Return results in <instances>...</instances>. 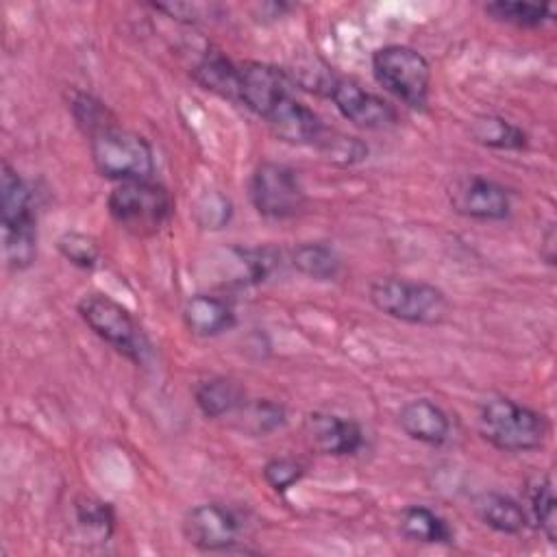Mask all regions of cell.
<instances>
[{
  "label": "cell",
  "instance_id": "cell-21",
  "mask_svg": "<svg viewBox=\"0 0 557 557\" xmlns=\"http://www.w3.org/2000/svg\"><path fill=\"white\" fill-rule=\"evenodd\" d=\"M292 265L313 281H333L342 272L339 255L324 242L298 244L292 250Z\"/></svg>",
  "mask_w": 557,
  "mask_h": 557
},
{
  "label": "cell",
  "instance_id": "cell-15",
  "mask_svg": "<svg viewBox=\"0 0 557 557\" xmlns=\"http://www.w3.org/2000/svg\"><path fill=\"white\" fill-rule=\"evenodd\" d=\"M398 424L411 440L429 446H442L450 437L448 413L429 398L405 403L398 411Z\"/></svg>",
  "mask_w": 557,
  "mask_h": 557
},
{
  "label": "cell",
  "instance_id": "cell-18",
  "mask_svg": "<svg viewBox=\"0 0 557 557\" xmlns=\"http://www.w3.org/2000/svg\"><path fill=\"white\" fill-rule=\"evenodd\" d=\"M476 516L494 531L507 533V535H518L527 527V511L522 505L500 492H483L474 500Z\"/></svg>",
  "mask_w": 557,
  "mask_h": 557
},
{
  "label": "cell",
  "instance_id": "cell-10",
  "mask_svg": "<svg viewBox=\"0 0 557 557\" xmlns=\"http://www.w3.org/2000/svg\"><path fill=\"white\" fill-rule=\"evenodd\" d=\"M289 76L270 63L244 61L237 63V102L265 120V115L292 94Z\"/></svg>",
  "mask_w": 557,
  "mask_h": 557
},
{
  "label": "cell",
  "instance_id": "cell-26",
  "mask_svg": "<svg viewBox=\"0 0 557 557\" xmlns=\"http://www.w3.org/2000/svg\"><path fill=\"white\" fill-rule=\"evenodd\" d=\"M239 413H242V429L252 435H265L285 424L283 405L265 400V398L252 400V403L246 400L244 407L239 409Z\"/></svg>",
  "mask_w": 557,
  "mask_h": 557
},
{
  "label": "cell",
  "instance_id": "cell-11",
  "mask_svg": "<svg viewBox=\"0 0 557 557\" xmlns=\"http://www.w3.org/2000/svg\"><path fill=\"white\" fill-rule=\"evenodd\" d=\"M329 98L333 100L335 109L359 128L381 131L398 122V113L387 100L363 89L355 81H348V78L331 81Z\"/></svg>",
  "mask_w": 557,
  "mask_h": 557
},
{
  "label": "cell",
  "instance_id": "cell-12",
  "mask_svg": "<svg viewBox=\"0 0 557 557\" xmlns=\"http://www.w3.org/2000/svg\"><path fill=\"white\" fill-rule=\"evenodd\" d=\"M448 198L457 213L472 220H505L511 211L509 191L494 178L481 174H470L455 181Z\"/></svg>",
  "mask_w": 557,
  "mask_h": 557
},
{
  "label": "cell",
  "instance_id": "cell-13",
  "mask_svg": "<svg viewBox=\"0 0 557 557\" xmlns=\"http://www.w3.org/2000/svg\"><path fill=\"white\" fill-rule=\"evenodd\" d=\"M302 433L309 448L320 455L346 457L359 453L363 446L361 426L350 418H342L329 411L307 413L302 422Z\"/></svg>",
  "mask_w": 557,
  "mask_h": 557
},
{
  "label": "cell",
  "instance_id": "cell-17",
  "mask_svg": "<svg viewBox=\"0 0 557 557\" xmlns=\"http://www.w3.org/2000/svg\"><path fill=\"white\" fill-rule=\"evenodd\" d=\"M194 400L202 416L207 418H224L228 413H235L246 403V389L242 383L228 376H213L207 381H200L194 387Z\"/></svg>",
  "mask_w": 557,
  "mask_h": 557
},
{
  "label": "cell",
  "instance_id": "cell-27",
  "mask_svg": "<svg viewBox=\"0 0 557 557\" xmlns=\"http://www.w3.org/2000/svg\"><path fill=\"white\" fill-rule=\"evenodd\" d=\"M57 248L65 261H70L72 265H76L81 270L96 268V263L100 259V248H98L96 239L81 231H65L57 239Z\"/></svg>",
  "mask_w": 557,
  "mask_h": 557
},
{
  "label": "cell",
  "instance_id": "cell-3",
  "mask_svg": "<svg viewBox=\"0 0 557 557\" xmlns=\"http://www.w3.org/2000/svg\"><path fill=\"white\" fill-rule=\"evenodd\" d=\"M368 298L381 313L409 324L433 326L448 315L446 294L424 281L383 276L370 283Z\"/></svg>",
  "mask_w": 557,
  "mask_h": 557
},
{
  "label": "cell",
  "instance_id": "cell-5",
  "mask_svg": "<svg viewBox=\"0 0 557 557\" xmlns=\"http://www.w3.org/2000/svg\"><path fill=\"white\" fill-rule=\"evenodd\" d=\"M111 218L135 237H152L168 226L174 213L170 191L150 181H124L107 198Z\"/></svg>",
  "mask_w": 557,
  "mask_h": 557
},
{
  "label": "cell",
  "instance_id": "cell-28",
  "mask_svg": "<svg viewBox=\"0 0 557 557\" xmlns=\"http://www.w3.org/2000/svg\"><path fill=\"white\" fill-rule=\"evenodd\" d=\"M315 146L322 150V154L329 161H333L337 165H352L368 157V146L363 141H359L357 137L342 135V133L326 131Z\"/></svg>",
  "mask_w": 557,
  "mask_h": 557
},
{
  "label": "cell",
  "instance_id": "cell-20",
  "mask_svg": "<svg viewBox=\"0 0 557 557\" xmlns=\"http://www.w3.org/2000/svg\"><path fill=\"white\" fill-rule=\"evenodd\" d=\"M74 524L85 542L102 544L115 531V511L111 503L96 496H78L72 505Z\"/></svg>",
  "mask_w": 557,
  "mask_h": 557
},
{
  "label": "cell",
  "instance_id": "cell-7",
  "mask_svg": "<svg viewBox=\"0 0 557 557\" xmlns=\"http://www.w3.org/2000/svg\"><path fill=\"white\" fill-rule=\"evenodd\" d=\"M376 83L411 109H424L431 91V65L424 54L405 44H387L372 52Z\"/></svg>",
  "mask_w": 557,
  "mask_h": 557
},
{
  "label": "cell",
  "instance_id": "cell-8",
  "mask_svg": "<svg viewBox=\"0 0 557 557\" xmlns=\"http://www.w3.org/2000/svg\"><path fill=\"white\" fill-rule=\"evenodd\" d=\"M250 200L263 218L287 220L305 209L307 194L294 168L276 161H263L250 176Z\"/></svg>",
  "mask_w": 557,
  "mask_h": 557
},
{
  "label": "cell",
  "instance_id": "cell-9",
  "mask_svg": "<svg viewBox=\"0 0 557 557\" xmlns=\"http://www.w3.org/2000/svg\"><path fill=\"white\" fill-rule=\"evenodd\" d=\"M239 533L237 513L220 503H200L183 518L185 540L200 550L231 553L239 542Z\"/></svg>",
  "mask_w": 557,
  "mask_h": 557
},
{
  "label": "cell",
  "instance_id": "cell-31",
  "mask_svg": "<svg viewBox=\"0 0 557 557\" xmlns=\"http://www.w3.org/2000/svg\"><path fill=\"white\" fill-rule=\"evenodd\" d=\"M305 476V466L292 457H274L263 466V479L274 492H287Z\"/></svg>",
  "mask_w": 557,
  "mask_h": 557
},
{
  "label": "cell",
  "instance_id": "cell-16",
  "mask_svg": "<svg viewBox=\"0 0 557 557\" xmlns=\"http://www.w3.org/2000/svg\"><path fill=\"white\" fill-rule=\"evenodd\" d=\"M183 322L191 335L215 337L235 326V311L220 296L194 294L183 307Z\"/></svg>",
  "mask_w": 557,
  "mask_h": 557
},
{
  "label": "cell",
  "instance_id": "cell-30",
  "mask_svg": "<svg viewBox=\"0 0 557 557\" xmlns=\"http://www.w3.org/2000/svg\"><path fill=\"white\" fill-rule=\"evenodd\" d=\"M231 215H233V205L220 191L205 194L196 205V222L209 231H218L226 226Z\"/></svg>",
  "mask_w": 557,
  "mask_h": 557
},
{
  "label": "cell",
  "instance_id": "cell-2",
  "mask_svg": "<svg viewBox=\"0 0 557 557\" xmlns=\"http://www.w3.org/2000/svg\"><path fill=\"white\" fill-rule=\"evenodd\" d=\"M476 426L490 446L505 453L542 448L550 433L544 413L505 396L490 398L479 407Z\"/></svg>",
  "mask_w": 557,
  "mask_h": 557
},
{
  "label": "cell",
  "instance_id": "cell-4",
  "mask_svg": "<svg viewBox=\"0 0 557 557\" xmlns=\"http://www.w3.org/2000/svg\"><path fill=\"white\" fill-rule=\"evenodd\" d=\"M89 150L96 170L111 181H150L154 152L148 139L117 122L89 135Z\"/></svg>",
  "mask_w": 557,
  "mask_h": 557
},
{
  "label": "cell",
  "instance_id": "cell-25",
  "mask_svg": "<svg viewBox=\"0 0 557 557\" xmlns=\"http://www.w3.org/2000/svg\"><path fill=\"white\" fill-rule=\"evenodd\" d=\"M485 13L498 22L518 26V28H537L555 17L553 4H531V2H507L496 0L485 4Z\"/></svg>",
  "mask_w": 557,
  "mask_h": 557
},
{
  "label": "cell",
  "instance_id": "cell-6",
  "mask_svg": "<svg viewBox=\"0 0 557 557\" xmlns=\"http://www.w3.org/2000/svg\"><path fill=\"white\" fill-rule=\"evenodd\" d=\"M76 309L83 322L128 361L137 366L148 361L152 352L150 339L122 302L102 292H91L78 300Z\"/></svg>",
  "mask_w": 557,
  "mask_h": 557
},
{
  "label": "cell",
  "instance_id": "cell-32",
  "mask_svg": "<svg viewBox=\"0 0 557 557\" xmlns=\"http://www.w3.org/2000/svg\"><path fill=\"white\" fill-rule=\"evenodd\" d=\"M540 255L542 259L553 265L555 263V224L550 222L542 235V246H540Z\"/></svg>",
  "mask_w": 557,
  "mask_h": 557
},
{
  "label": "cell",
  "instance_id": "cell-23",
  "mask_svg": "<svg viewBox=\"0 0 557 557\" xmlns=\"http://www.w3.org/2000/svg\"><path fill=\"white\" fill-rule=\"evenodd\" d=\"M470 133L479 144L496 150H522L527 146V133L500 115L476 117Z\"/></svg>",
  "mask_w": 557,
  "mask_h": 557
},
{
  "label": "cell",
  "instance_id": "cell-1",
  "mask_svg": "<svg viewBox=\"0 0 557 557\" xmlns=\"http://www.w3.org/2000/svg\"><path fill=\"white\" fill-rule=\"evenodd\" d=\"M2 196V250L7 265L13 270L28 268L37 257V215L28 183L20 172L2 161L0 174Z\"/></svg>",
  "mask_w": 557,
  "mask_h": 557
},
{
  "label": "cell",
  "instance_id": "cell-14",
  "mask_svg": "<svg viewBox=\"0 0 557 557\" xmlns=\"http://www.w3.org/2000/svg\"><path fill=\"white\" fill-rule=\"evenodd\" d=\"M268 126L285 141L292 144H318L326 133L320 115L300 102L294 94L285 96L268 115Z\"/></svg>",
  "mask_w": 557,
  "mask_h": 557
},
{
  "label": "cell",
  "instance_id": "cell-29",
  "mask_svg": "<svg viewBox=\"0 0 557 557\" xmlns=\"http://www.w3.org/2000/svg\"><path fill=\"white\" fill-rule=\"evenodd\" d=\"M72 113L78 122V126L91 135L109 124L115 122V117L111 115V111L96 98L87 96V94H78L74 100H72Z\"/></svg>",
  "mask_w": 557,
  "mask_h": 557
},
{
  "label": "cell",
  "instance_id": "cell-19",
  "mask_svg": "<svg viewBox=\"0 0 557 557\" xmlns=\"http://www.w3.org/2000/svg\"><path fill=\"white\" fill-rule=\"evenodd\" d=\"M400 533L420 544H450L455 531L446 518L424 505H409L400 513Z\"/></svg>",
  "mask_w": 557,
  "mask_h": 557
},
{
  "label": "cell",
  "instance_id": "cell-22",
  "mask_svg": "<svg viewBox=\"0 0 557 557\" xmlns=\"http://www.w3.org/2000/svg\"><path fill=\"white\" fill-rule=\"evenodd\" d=\"M527 500H529V513L535 527L544 533V537L550 544H555L557 542V500H555L553 476L548 472L537 474L527 483Z\"/></svg>",
  "mask_w": 557,
  "mask_h": 557
},
{
  "label": "cell",
  "instance_id": "cell-24",
  "mask_svg": "<svg viewBox=\"0 0 557 557\" xmlns=\"http://www.w3.org/2000/svg\"><path fill=\"white\" fill-rule=\"evenodd\" d=\"M196 81L224 98H237V63L228 61L220 52H207L194 67Z\"/></svg>",
  "mask_w": 557,
  "mask_h": 557
}]
</instances>
